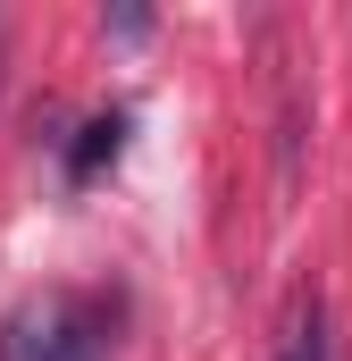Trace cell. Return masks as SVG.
<instances>
[{"mask_svg":"<svg viewBox=\"0 0 352 361\" xmlns=\"http://www.w3.org/2000/svg\"><path fill=\"white\" fill-rule=\"evenodd\" d=\"M0 361H109L101 311H92L84 294H34V302L8 311Z\"/></svg>","mask_w":352,"mask_h":361,"instance_id":"6da1fadb","label":"cell"},{"mask_svg":"<svg viewBox=\"0 0 352 361\" xmlns=\"http://www.w3.org/2000/svg\"><path fill=\"white\" fill-rule=\"evenodd\" d=\"M277 361H336V328H327V294L294 286L277 311Z\"/></svg>","mask_w":352,"mask_h":361,"instance_id":"7a4b0ae2","label":"cell"},{"mask_svg":"<svg viewBox=\"0 0 352 361\" xmlns=\"http://www.w3.org/2000/svg\"><path fill=\"white\" fill-rule=\"evenodd\" d=\"M126 126H134V109H101L76 126V143H68V185H92L118 152H126Z\"/></svg>","mask_w":352,"mask_h":361,"instance_id":"3957f363","label":"cell"}]
</instances>
